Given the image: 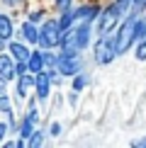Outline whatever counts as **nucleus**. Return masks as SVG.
Instances as JSON below:
<instances>
[{
  "label": "nucleus",
  "mask_w": 146,
  "mask_h": 148,
  "mask_svg": "<svg viewBox=\"0 0 146 148\" xmlns=\"http://www.w3.org/2000/svg\"><path fill=\"white\" fill-rule=\"evenodd\" d=\"M22 34H24V39L32 41V44H36V39H39V29L34 27V22H32V20L22 24Z\"/></svg>",
  "instance_id": "obj_12"
},
{
  "label": "nucleus",
  "mask_w": 146,
  "mask_h": 148,
  "mask_svg": "<svg viewBox=\"0 0 146 148\" xmlns=\"http://www.w3.org/2000/svg\"><path fill=\"white\" fill-rule=\"evenodd\" d=\"M61 41V29L56 22H44V27L39 29V39H36V44H41V49H54L59 46Z\"/></svg>",
  "instance_id": "obj_3"
},
{
  "label": "nucleus",
  "mask_w": 146,
  "mask_h": 148,
  "mask_svg": "<svg viewBox=\"0 0 146 148\" xmlns=\"http://www.w3.org/2000/svg\"><path fill=\"white\" fill-rule=\"evenodd\" d=\"M27 138H29V141H24V146H32V148H36V146H41V143H44V134H41V131L29 134Z\"/></svg>",
  "instance_id": "obj_14"
},
{
  "label": "nucleus",
  "mask_w": 146,
  "mask_h": 148,
  "mask_svg": "<svg viewBox=\"0 0 146 148\" xmlns=\"http://www.w3.org/2000/svg\"><path fill=\"white\" fill-rule=\"evenodd\" d=\"M5 83H8V80H5L3 75H0V92H3V90H5Z\"/></svg>",
  "instance_id": "obj_24"
},
{
  "label": "nucleus",
  "mask_w": 146,
  "mask_h": 148,
  "mask_svg": "<svg viewBox=\"0 0 146 148\" xmlns=\"http://www.w3.org/2000/svg\"><path fill=\"white\" fill-rule=\"evenodd\" d=\"M129 3H132V0H117L114 5H117V10H119V12H124L127 8H129Z\"/></svg>",
  "instance_id": "obj_20"
},
{
  "label": "nucleus",
  "mask_w": 146,
  "mask_h": 148,
  "mask_svg": "<svg viewBox=\"0 0 146 148\" xmlns=\"http://www.w3.org/2000/svg\"><path fill=\"white\" fill-rule=\"evenodd\" d=\"M56 68L61 75H76L81 71V61H78L76 53H61L56 58Z\"/></svg>",
  "instance_id": "obj_5"
},
{
  "label": "nucleus",
  "mask_w": 146,
  "mask_h": 148,
  "mask_svg": "<svg viewBox=\"0 0 146 148\" xmlns=\"http://www.w3.org/2000/svg\"><path fill=\"white\" fill-rule=\"evenodd\" d=\"M117 58V44H114V36L102 34L100 39L95 41V61L100 66H107Z\"/></svg>",
  "instance_id": "obj_2"
},
{
  "label": "nucleus",
  "mask_w": 146,
  "mask_h": 148,
  "mask_svg": "<svg viewBox=\"0 0 146 148\" xmlns=\"http://www.w3.org/2000/svg\"><path fill=\"white\" fill-rule=\"evenodd\" d=\"M0 112H10V100L0 92Z\"/></svg>",
  "instance_id": "obj_18"
},
{
  "label": "nucleus",
  "mask_w": 146,
  "mask_h": 148,
  "mask_svg": "<svg viewBox=\"0 0 146 148\" xmlns=\"http://www.w3.org/2000/svg\"><path fill=\"white\" fill-rule=\"evenodd\" d=\"M0 39L3 41L12 39V20L5 17V15H0Z\"/></svg>",
  "instance_id": "obj_13"
},
{
  "label": "nucleus",
  "mask_w": 146,
  "mask_h": 148,
  "mask_svg": "<svg viewBox=\"0 0 146 148\" xmlns=\"http://www.w3.org/2000/svg\"><path fill=\"white\" fill-rule=\"evenodd\" d=\"M132 8H134L132 15H139L141 10H146V0H132Z\"/></svg>",
  "instance_id": "obj_17"
},
{
  "label": "nucleus",
  "mask_w": 146,
  "mask_h": 148,
  "mask_svg": "<svg viewBox=\"0 0 146 148\" xmlns=\"http://www.w3.org/2000/svg\"><path fill=\"white\" fill-rule=\"evenodd\" d=\"M85 85H88V78H85V75H78V73H76V80H73V90H83Z\"/></svg>",
  "instance_id": "obj_16"
},
{
  "label": "nucleus",
  "mask_w": 146,
  "mask_h": 148,
  "mask_svg": "<svg viewBox=\"0 0 146 148\" xmlns=\"http://www.w3.org/2000/svg\"><path fill=\"white\" fill-rule=\"evenodd\" d=\"M27 71L29 73H39L44 71V56H41V51H32L27 58Z\"/></svg>",
  "instance_id": "obj_10"
},
{
  "label": "nucleus",
  "mask_w": 146,
  "mask_h": 148,
  "mask_svg": "<svg viewBox=\"0 0 146 148\" xmlns=\"http://www.w3.org/2000/svg\"><path fill=\"white\" fill-rule=\"evenodd\" d=\"M34 85V73H22L20 75V80H17V95L20 97H24L27 95V90Z\"/></svg>",
  "instance_id": "obj_11"
},
{
  "label": "nucleus",
  "mask_w": 146,
  "mask_h": 148,
  "mask_svg": "<svg viewBox=\"0 0 146 148\" xmlns=\"http://www.w3.org/2000/svg\"><path fill=\"white\" fill-rule=\"evenodd\" d=\"M3 3H5V5H10V8H12V5H20L22 0H3Z\"/></svg>",
  "instance_id": "obj_23"
},
{
  "label": "nucleus",
  "mask_w": 146,
  "mask_h": 148,
  "mask_svg": "<svg viewBox=\"0 0 146 148\" xmlns=\"http://www.w3.org/2000/svg\"><path fill=\"white\" fill-rule=\"evenodd\" d=\"M5 134H8V124H0V141L5 138Z\"/></svg>",
  "instance_id": "obj_21"
},
{
  "label": "nucleus",
  "mask_w": 146,
  "mask_h": 148,
  "mask_svg": "<svg viewBox=\"0 0 146 148\" xmlns=\"http://www.w3.org/2000/svg\"><path fill=\"white\" fill-rule=\"evenodd\" d=\"M56 8H59L61 12H63V10H68V8H71V0H56Z\"/></svg>",
  "instance_id": "obj_19"
},
{
  "label": "nucleus",
  "mask_w": 146,
  "mask_h": 148,
  "mask_svg": "<svg viewBox=\"0 0 146 148\" xmlns=\"http://www.w3.org/2000/svg\"><path fill=\"white\" fill-rule=\"evenodd\" d=\"M134 27H136V15L127 17L124 22H122L117 36H114V44H117V56L129 51V46L134 44Z\"/></svg>",
  "instance_id": "obj_1"
},
{
  "label": "nucleus",
  "mask_w": 146,
  "mask_h": 148,
  "mask_svg": "<svg viewBox=\"0 0 146 148\" xmlns=\"http://www.w3.org/2000/svg\"><path fill=\"white\" fill-rule=\"evenodd\" d=\"M119 15H122V12L117 10V5H112V8H107L105 12H102V15H100V22H97V36L112 32L114 24H117V20H119Z\"/></svg>",
  "instance_id": "obj_4"
},
{
  "label": "nucleus",
  "mask_w": 146,
  "mask_h": 148,
  "mask_svg": "<svg viewBox=\"0 0 146 148\" xmlns=\"http://www.w3.org/2000/svg\"><path fill=\"white\" fill-rule=\"evenodd\" d=\"M136 61H146V36L136 41Z\"/></svg>",
  "instance_id": "obj_15"
},
{
  "label": "nucleus",
  "mask_w": 146,
  "mask_h": 148,
  "mask_svg": "<svg viewBox=\"0 0 146 148\" xmlns=\"http://www.w3.org/2000/svg\"><path fill=\"white\" fill-rule=\"evenodd\" d=\"M34 88H36V97L39 100H46L49 97V88H51V78L46 73H34Z\"/></svg>",
  "instance_id": "obj_7"
},
{
  "label": "nucleus",
  "mask_w": 146,
  "mask_h": 148,
  "mask_svg": "<svg viewBox=\"0 0 146 148\" xmlns=\"http://www.w3.org/2000/svg\"><path fill=\"white\" fill-rule=\"evenodd\" d=\"M134 146H136V148H146V138H139V141H134Z\"/></svg>",
  "instance_id": "obj_22"
},
{
  "label": "nucleus",
  "mask_w": 146,
  "mask_h": 148,
  "mask_svg": "<svg viewBox=\"0 0 146 148\" xmlns=\"http://www.w3.org/2000/svg\"><path fill=\"white\" fill-rule=\"evenodd\" d=\"M10 56H12V61H24V63H27V58H29V49L24 46V44H20V41H10Z\"/></svg>",
  "instance_id": "obj_9"
},
{
  "label": "nucleus",
  "mask_w": 146,
  "mask_h": 148,
  "mask_svg": "<svg viewBox=\"0 0 146 148\" xmlns=\"http://www.w3.org/2000/svg\"><path fill=\"white\" fill-rule=\"evenodd\" d=\"M3 49H5V41H3V39H0V51H3Z\"/></svg>",
  "instance_id": "obj_25"
},
{
  "label": "nucleus",
  "mask_w": 146,
  "mask_h": 148,
  "mask_svg": "<svg viewBox=\"0 0 146 148\" xmlns=\"http://www.w3.org/2000/svg\"><path fill=\"white\" fill-rule=\"evenodd\" d=\"M0 75L5 80L15 78V61H12V56H5L3 51H0Z\"/></svg>",
  "instance_id": "obj_8"
},
{
  "label": "nucleus",
  "mask_w": 146,
  "mask_h": 148,
  "mask_svg": "<svg viewBox=\"0 0 146 148\" xmlns=\"http://www.w3.org/2000/svg\"><path fill=\"white\" fill-rule=\"evenodd\" d=\"M68 32H71V41H73L76 49H85L90 44V22L88 20H83L81 27H76V29L68 27Z\"/></svg>",
  "instance_id": "obj_6"
}]
</instances>
